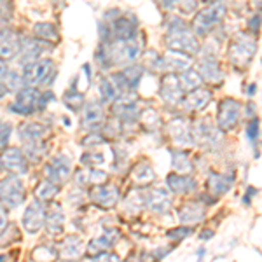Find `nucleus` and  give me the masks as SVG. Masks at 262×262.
<instances>
[{"instance_id": "f257e3e1", "label": "nucleus", "mask_w": 262, "mask_h": 262, "mask_svg": "<svg viewBox=\"0 0 262 262\" xmlns=\"http://www.w3.org/2000/svg\"><path fill=\"white\" fill-rule=\"evenodd\" d=\"M170 30L166 35V44L170 51H179V53L194 54L200 49V42H198L196 35L191 33L185 27V23L179 18H171Z\"/></svg>"}, {"instance_id": "f03ea898", "label": "nucleus", "mask_w": 262, "mask_h": 262, "mask_svg": "<svg viewBox=\"0 0 262 262\" xmlns=\"http://www.w3.org/2000/svg\"><path fill=\"white\" fill-rule=\"evenodd\" d=\"M224 16H226V4L224 2H212L210 6H206L194 18V35H206V33H210L213 30V27H217L224 19Z\"/></svg>"}, {"instance_id": "7ed1b4c3", "label": "nucleus", "mask_w": 262, "mask_h": 262, "mask_svg": "<svg viewBox=\"0 0 262 262\" xmlns=\"http://www.w3.org/2000/svg\"><path fill=\"white\" fill-rule=\"evenodd\" d=\"M255 53H257V44L248 35L236 37L229 46V60L232 65L239 67V69H245V67L250 65Z\"/></svg>"}, {"instance_id": "20e7f679", "label": "nucleus", "mask_w": 262, "mask_h": 262, "mask_svg": "<svg viewBox=\"0 0 262 262\" xmlns=\"http://www.w3.org/2000/svg\"><path fill=\"white\" fill-rule=\"evenodd\" d=\"M48 77L54 79V65L48 58H39V60L25 65L23 82L25 86H37V84H46Z\"/></svg>"}, {"instance_id": "39448f33", "label": "nucleus", "mask_w": 262, "mask_h": 262, "mask_svg": "<svg viewBox=\"0 0 262 262\" xmlns=\"http://www.w3.org/2000/svg\"><path fill=\"white\" fill-rule=\"evenodd\" d=\"M25 200L23 182L18 179V175H9L7 179L0 182V203L6 208H18Z\"/></svg>"}, {"instance_id": "423d86ee", "label": "nucleus", "mask_w": 262, "mask_h": 262, "mask_svg": "<svg viewBox=\"0 0 262 262\" xmlns=\"http://www.w3.org/2000/svg\"><path fill=\"white\" fill-rule=\"evenodd\" d=\"M40 95L37 90H33L30 86H25L23 90L16 93V101L11 103V111L21 116H30L35 108H40Z\"/></svg>"}, {"instance_id": "0eeeda50", "label": "nucleus", "mask_w": 262, "mask_h": 262, "mask_svg": "<svg viewBox=\"0 0 262 262\" xmlns=\"http://www.w3.org/2000/svg\"><path fill=\"white\" fill-rule=\"evenodd\" d=\"M239 114H242V105L234 98H226L219 105L217 112V124L222 131H231L238 126Z\"/></svg>"}, {"instance_id": "6e6552de", "label": "nucleus", "mask_w": 262, "mask_h": 262, "mask_svg": "<svg viewBox=\"0 0 262 262\" xmlns=\"http://www.w3.org/2000/svg\"><path fill=\"white\" fill-rule=\"evenodd\" d=\"M159 95L164 100V103L168 105H177L180 103V100L184 98V90H182L179 77L173 74L164 75L161 79V88H159Z\"/></svg>"}, {"instance_id": "1a4fd4ad", "label": "nucleus", "mask_w": 262, "mask_h": 262, "mask_svg": "<svg viewBox=\"0 0 262 262\" xmlns=\"http://www.w3.org/2000/svg\"><path fill=\"white\" fill-rule=\"evenodd\" d=\"M70 168L72 164L69 161L67 156H58L51 161L48 166H46L44 173L48 175V180H51L53 184H63V182L69 180L70 177Z\"/></svg>"}, {"instance_id": "9d476101", "label": "nucleus", "mask_w": 262, "mask_h": 262, "mask_svg": "<svg viewBox=\"0 0 262 262\" xmlns=\"http://www.w3.org/2000/svg\"><path fill=\"white\" fill-rule=\"evenodd\" d=\"M168 133H170L171 140L175 142L177 145H180V147L194 145V131L182 117H177V119H173L170 124H168Z\"/></svg>"}, {"instance_id": "9b49d317", "label": "nucleus", "mask_w": 262, "mask_h": 262, "mask_svg": "<svg viewBox=\"0 0 262 262\" xmlns=\"http://www.w3.org/2000/svg\"><path fill=\"white\" fill-rule=\"evenodd\" d=\"M0 163L2 166H6L7 170L14 171V173H27V158H25L23 150L18 147H7L2 150L0 154Z\"/></svg>"}, {"instance_id": "f8f14e48", "label": "nucleus", "mask_w": 262, "mask_h": 262, "mask_svg": "<svg viewBox=\"0 0 262 262\" xmlns=\"http://www.w3.org/2000/svg\"><path fill=\"white\" fill-rule=\"evenodd\" d=\"M46 219V208L42 205V201H33L23 215V226L28 232H37L42 229Z\"/></svg>"}, {"instance_id": "ddd939ff", "label": "nucleus", "mask_w": 262, "mask_h": 262, "mask_svg": "<svg viewBox=\"0 0 262 262\" xmlns=\"http://www.w3.org/2000/svg\"><path fill=\"white\" fill-rule=\"evenodd\" d=\"M145 205L152 212L164 213L171 206V192L166 187H156L145 192Z\"/></svg>"}, {"instance_id": "4468645a", "label": "nucleus", "mask_w": 262, "mask_h": 262, "mask_svg": "<svg viewBox=\"0 0 262 262\" xmlns=\"http://www.w3.org/2000/svg\"><path fill=\"white\" fill-rule=\"evenodd\" d=\"M111 35L112 40H128V39H135L137 35V28H138V21L131 16V18H117L112 21L111 27Z\"/></svg>"}, {"instance_id": "2eb2a0df", "label": "nucleus", "mask_w": 262, "mask_h": 262, "mask_svg": "<svg viewBox=\"0 0 262 262\" xmlns=\"http://www.w3.org/2000/svg\"><path fill=\"white\" fill-rule=\"evenodd\" d=\"M46 42L40 39H23L19 40V63L21 65H28V63L39 60V56L44 53Z\"/></svg>"}, {"instance_id": "dca6fc26", "label": "nucleus", "mask_w": 262, "mask_h": 262, "mask_svg": "<svg viewBox=\"0 0 262 262\" xmlns=\"http://www.w3.org/2000/svg\"><path fill=\"white\" fill-rule=\"evenodd\" d=\"M90 198L101 208H112L119 201V191L116 185H96L91 189Z\"/></svg>"}, {"instance_id": "f3484780", "label": "nucleus", "mask_w": 262, "mask_h": 262, "mask_svg": "<svg viewBox=\"0 0 262 262\" xmlns=\"http://www.w3.org/2000/svg\"><path fill=\"white\" fill-rule=\"evenodd\" d=\"M198 74L201 75L203 81L213 82V84H219L224 79L221 65H219V61L213 56H203L198 61Z\"/></svg>"}, {"instance_id": "a211bd4d", "label": "nucleus", "mask_w": 262, "mask_h": 262, "mask_svg": "<svg viewBox=\"0 0 262 262\" xmlns=\"http://www.w3.org/2000/svg\"><path fill=\"white\" fill-rule=\"evenodd\" d=\"M19 53V39L9 28H4L0 32V60L7 61L18 56Z\"/></svg>"}, {"instance_id": "6ab92c4d", "label": "nucleus", "mask_w": 262, "mask_h": 262, "mask_svg": "<svg viewBox=\"0 0 262 262\" xmlns=\"http://www.w3.org/2000/svg\"><path fill=\"white\" fill-rule=\"evenodd\" d=\"M212 100V91L203 90V88H196L192 91H187V95H184V98L180 100V103L184 105V108L187 111H201Z\"/></svg>"}, {"instance_id": "aec40b11", "label": "nucleus", "mask_w": 262, "mask_h": 262, "mask_svg": "<svg viewBox=\"0 0 262 262\" xmlns=\"http://www.w3.org/2000/svg\"><path fill=\"white\" fill-rule=\"evenodd\" d=\"M105 122V114H103V108L100 107L98 103L91 101V103L86 105L84 108V117H82V124L86 126L88 129L93 131H98Z\"/></svg>"}, {"instance_id": "412c9836", "label": "nucleus", "mask_w": 262, "mask_h": 262, "mask_svg": "<svg viewBox=\"0 0 262 262\" xmlns=\"http://www.w3.org/2000/svg\"><path fill=\"white\" fill-rule=\"evenodd\" d=\"M168 191L177 194H187L196 189V180L191 175H184V173H171L168 175Z\"/></svg>"}, {"instance_id": "4be33fe9", "label": "nucleus", "mask_w": 262, "mask_h": 262, "mask_svg": "<svg viewBox=\"0 0 262 262\" xmlns=\"http://www.w3.org/2000/svg\"><path fill=\"white\" fill-rule=\"evenodd\" d=\"M191 58L185 56V53H179V51H168L163 56V67L171 72H184L191 69Z\"/></svg>"}, {"instance_id": "5701e85b", "label": "nucleus", "mask_w": 262, "mask_h": 262, "mask_svg": "<svg viewBox=\"0 0 262 262\" xmlns=\"http://www.w3.org/2000/svg\"><path fill=\"white\" fill-rule=\"evenodd\" d=\"M203 217H205V206H203L200 201L187 203V205L182 206L179 212V219L184 224H196V222H200Z\"/></svg>"}, {"instance_id": "b1692460", "label": "nucleus", "mask_w": 262, "mask_h": 262, "mask_svg": "<svg viewBox=\"0 0 262 262\" xmlns=\"http://www.w3.org/2000/svg\"><path fill=\"white\" fill-rule=\"evenodd\" d=\"M46 227L51 232H61L63 231V224H65V215H63V210L60 208V205L53 203L49 206V210L46 212V219H44Z\"/></svg>"}, {"instance_id": "393cba45", "label": "nucleus", "mask_w": 262, "mask_h": 262, "mask_svg": "<svg viewBox=\"0 0 262 262\" xmlns=\"http://www.w3.org/2000/svg\"><path fill=\"white\" fill-rule=\"evenodd\" d=\"M117 236H119V232L117 231H105L103 236H100V238L93 239L90 243V247H88V252L91 253V255H98L101 252H107L108 248L112 247L114 243H116Z\"/></svg>"}, {"instance_id": "a878e982", "label": "nucleus", "mask_w": 262, "mask_h": 262, "mask_svg": "<svg viewBox=\"0 0 262 262\" xmlns=\"http://www.w3.org/2000/svg\"><path fill=\"white\" fill-rule=\"evenodd\" d=\"M46 133V128L39 122H25L19 126V137L25 143L27 142H39Z\"/></svg>"}, {"instance_id": "bb28decb", "label": "nucleus", "mask_w": 262, "mask_h": 262, "mask_svg": "<svg viewBox=\"0 0 262 262\" xmlns=\"http://www.w3.org/2000/svg\"><path fill=\"white\" fill-rule=\"evenodd\" d=\"M60 253H61L63 259H69V260L79 259L82 253V242L77 238V236H69V238L63 242Z\"/></svg>"}, {"instance_id": "cd10ccee", "label": "nucleus", "mask_w": 262, "mask_h": 262, "mask_svg": "<svg viewBox=\"0 0 262 262\" xmlns=\"http://www.w3.org/2000/svg\"><path fill=\"white\" fill-rule=\"evenodd\" d=\"M33 33H35L37 39L44 42H58V39H60V33H58L56 27L53 23H46V21L33 25Z\"/></svg>"}, {"instance_id": "c85d7f7f", "label": "nucleus", "mask_w": 262, "mask_h": 262, "mask_svg": "<svg viewBox=\"0 0 262 262\" xmlns=\"http://www.w3.org/2000/svg\"><path fill=\"white\" fill-rule=\"evenodd\" d=\"M177 77H179V82H180L184 93L196 90V88H200L203 82V79H201V75L198 74V70H192V69L180 72V75H177Z\"/></svg>"}, {"instance_id": "c756f323", "label": "nucleus", "mask_w": 262, "mask_h": 262, "mask_svg": "<svg viewBox=\"0 0 262 262\" xmlns=\"http://www.w3.org/2000/svg\"><path fill=\"white\" fill-rule=\"evenodd\" d=\"M231 185H232V177L227 179V175H219V173H213V175H210V179H208L210 192L217 194V196H221V194L229 191Z\"/></svg>"}, {"instance_id": "7c9ffc66", "label": "nucleus", "mask_w": 262, "mask_h": 262, "mask_svg": "<svg viewBox=\"0 0 262 262\" xmlns=\"http://www.w3.org/2000/svg\"><path fill=\"white\" fill-rule=\"evenodd\" d=\"M171 168L175 171H180V173H189L192 170V163L189 159V156L182 150H173L171 152Z\"/></svg>"}, {"instance_id": "2f4dec72", "label": "nucleus", "mask_w": 262, "mask_h": 262, "mask_svg": "<svg viewBox=\"0 0 262 262\" xmlns=\"http://www.w3.org/2000/svg\"><path fill=\"white\" fill-rule=\"evenodd\" d=\"M133 179L138 182V184H149L156 179V173L152 170V166L149 163H138L137 166L133 168Z\"/></svg>"}, {"instance_id": "473e14b6", "label": "nucleus", "mask_w": 262, "mask_h": 262, "mask_svg": "<svg viewBox=\"0 0 262 262\" xmlns=\"http://www.w3.org/2000/svg\"><path fill=\"white\" fill-rule=\"evenodd\" d=\"M105 179H107V173L100 170H88L77 173V180L84 185H98Z\"/></svg>"}, {"instance_id": "72a5a7b5", "label": "nucleus", "mask_w": 262, "mask_h": 262, "mask_svg": "<svg viewBox=\"0 0 262 262\" xmlns=\"http://www.w3.org/2000/svg\"><path fill=\"white\" fill-rule=\"evenodd\" d=\"M121 74H122V77H124L128 90L131 91V90H135V88L138 86V82H140V79H142L143 70H142L140 65H129L128 69H126L124 72H121Z\"/></svg>"}, {"instance_id": "f704fd0d", "label": "nucleus", "mask_w": 262, "mask_h": 262, "mask_svg": "<svg viewBox=\"0 0 262 262\" xmlns=\"http://www.w3.org/2000/svg\"><path fill=\"white\" fill-rule=\"evenodd\" d=\"M63 103L67 105V107L70 108V111H79V108L84 105V95L81 91H77L75 88H72L63 95Z\"/></svg>"}, {"instance_id": "c9c22d12", "label": "nucleus", "mask_w": 262, "mask_h": 262, "mask_svg": "<svg viewBox=\"0 0 262 262\" xmlns=\"http://www.w3.org/2000/svg\"><path fill=\"white\" fill-rule=\"evenodd\" d=\"M58 191H60V189H58L56 184H53L51 180H44V182H40V184H39L35 194H37V198H39L40 201H51L58 194Z\"/></svg>"}, {"instance_id": "e433bc0d", "label": "nucleus", "mask_w": 262, "mask_h": 262, "mask_svg": "<svg viewBox=\"0 0 262 262\" xmlns=\"http://www.w3.org/2000/svg\"><path fill=\"white\" fill-rule=\"evenodd\" d=\"M100 95H101V98L107 100V101H116L121 96V93L116 86H114V82L111 79L103 77L100 81Z\"/></svg>"}, {"instance_id": "4c0bfd02", "label": "nucleus", "mask_w": 262, "mask_h": 262, "mask_svg": "<svg viewBox=\"0 0 262 262\" xmlns=\"http://www.w3.org/2000/svg\"><path fill=\"white\" fill-rule=\"evenodd\" d=\"M32 257L37 262H53L58 257V253L53 247H49V245H39V247L32 252Z\"/></svg>"}, {"instance_id": "58836bf2", "label": "nucleus", "mask_w": 262, "mask_h": 262, "mask_svg": "<svg viewBox=\"0 0 262 262\" xmlns=\"http://www.w3.org/2000/svg\"><path fill=\"white\" fill-rule=\"evenodd\" d=\"M6 86H7V90H11V91H16L18 93L19 90H23L25 88V82H23V77H19L16 72H7L6 74Z\"/></svg>"}, {"instance_id": "ea45409f", "label": "nucleus", "mask_w": 262, "mask_h": 262, "mask_svg": "<svg viewBox=\"0 0 262 262\" xmlns=\"http://www.w3.org/2000/svg\"><path fill=\"white\" fill-rule=\"evenodd\" d=\"M82 163L88 166H100V164H103V154L101 152H88L82 156Z\"/></svg>"}, {"instance_id": "a19ab883", "label": "nucleus", "mask_w": 262, "mask_h": 262, "mask_svg": "<svg viewBox=\"0 0 262 262\" xmlns=\"http://www.w3.org/2000/svg\"><path fill=\"white\" fill-rule=\"evenodd\" d=\"M191 232L192 229H189V227H177V229L168 231V238L173 239V242H180V239H184L185 236H189Z\"/></svg>"}, {"instance_id": "79ce46f5", "label": "nucleus", "mask_w": 262, "mask_h": 262, "mask_svg": "<svg viewBox=\"0 0 262 262\" xmlns=\"http://www.w3.org/2000/svg\"><path fill=\"white\" fill-rule=\"evenodd\" d=\"M248 138L252 142H255L259 138V117H252V121L248 122V131H247Z\"/></svg>"}, {"instance_id": "37998d69", "label": "nucleus", "mask_w": 262, "mask_h": 262, "mask_svg": "<svg viewBox=\"0 0 262 262\" xmlns=\"http://www.w3.org/2000/svg\"><path fill=\"white\" fill-rule=\"evenodd\" d=\"M11 124H0V149H2L4 145H7V142H9L11 138Z\"/></svg>"}, {"instance_id": "c03bdc74", "label": "nucleus", "mask_w": 262, "mask_h": 262, "mask_svg": "<svg viewBox=\"0 0 262 262\" xmlns=\"http://www.w3.org/2000/svg\"><path fill=\"white\" fill-rule=\"evenodd\" d=\"M93 262H121V259L116 255V253L101 252V253H98V255L95 257V260H93Z\"/></svg>"}, {"instance_id": "a18cd8bd", "label": "nucleus", "mask_w": 262, "mask_h": 262, "mask_svg": "<svg viewBox=\"0 0 262 262\" xmlns=\"http://www.w3.org/2000/svg\"><path fill=\"white\" fill-rule=\"evenodd\" d=\"M248 28H250V32L252 33H259V28H260V14H255L252 18V21H250V25H248Z\"/></svg>"}, {"instance_id": "49530a36", "label": "nucleus", "mask_w": 262, "mask_h": 262, "mask_svg": "<svg viewBox=\"0 0 262 262\" xmlns=\"http://www.w3.org/2000/svg\"><path fill=\"white\" fill-rule=\"evenodd\" d=\"M0 12H2V18L11 14V0H0Z\"/></svg>"}, {"instance_id": "de8ad7c7", "label": "nucleus", "mask_w": 262, "mask_h": 262, "mask_svg": "<svg viewBox=\"0 0 262 262\" xmlns=\"http://www.w3.org/2000/svg\"><path fill=\"white\" fill-rule=\"evenodd\" d=\"M6 226H7V215H6V210L0 208V232L6 229Z\"/></svg>"}, {"instance_id": "09e8293b", "label": "nucleus", "mask_w": 262, "mask_h": 262, "mask_svg": "<svg viewBox=\"0 0 262 262\" xmlns=\"http://www.w3.org/2000/svg\"><path fill=\"white\" fill-rule=\"evenodd\" d=\"M253 194H257V189L248 187V191H247V194H245V198H243V203H245V205H250V200H252Z\"/></svg>"}, {"instance_id": "8fccbe9b", "label": "nucleus", "mask_w": 262, "mask_h": 262, "mask_svg": "<svg viewBox=\"0 0 262 262\" xmlns=\"http://www.w3.org/2000/svg\"><path fill=\"white\" fill-rule=\"evenodd\" d=\"M7 72H9V70H7L6 61H4V60H0V79H4V77H6V74H7Z\"/></svg>"}, {"instance_id": "3c124183", "label": "nucleus", "mask_w": 262, "mask_h": 262, "mask_svg": "<svg viewBox=\"0 0 262 262\" xmlns=\"http://www.w3.org/2000/svg\"><path fill=\"white\" fill-rule=\"evenodd\" d=\"M7 93H9V90H7V86H6V84H4L2 81H0V100H2L4 96L7 95Z\"/></svg>"}, {"instance_id": "603ef678", "label": "nucleus", "mask_w": 262, "mask_h": 262, "mask_svg": "<svg viewBox=\"0 0 262 262\" xmlns=\"http://www.w3.org/2000/svg\"><path fill=\"white\" fill-rule=\"evenodd\" d=\"M212 236H213V231L208 229V231H203L201 234H200V238L201 239H208V238H212Z\"/></svg>"}, {"instance_id": "864d4df0", "label": "nucleus", "mask_w": 262, "mask_h": 262, "mask_svg": "<svg viewBox=\"0 0 262 262\" xmlns=\"http://www.w3.org/2000/svg\"><path fill=\"white\" fill-rule=\"evenodd\" d=\"M253 108H255V103H248V107H247L248 117H255V116H253Z\"/></svg>"}, {"instance_id": "5fc2aeb1", "label": "nucleus", "mask_w": 262, "mask_h": 262, "mask_svg": "<svg viewBox=\"0 0 262 262\" xmlns=\"http://www.w3.org/2000/svg\"><path fill=\"white\" fill-rule=\"evenodd\" d=\"M161 2H163V6H164V7H171L173 4L179 2V0H161Z\"/></svg>"}, {"instance_id": "6e6d98bb", "label": "nucleus", "mask_w": 262, "mask_h": 262, "mask_svg": "<svg viewBox=\"0 0 262 262\" xmlns=\"http://www.w3.org/2000/svg\"><path fill=\"white\" fill-rule=\"evenodd\" d=\"M248 95H255L257 93V84H250V88H248Z\"/></svg>"}, {"instance_id": "4d7b16f0", "label": "nucleus", "mask_w": 262, "mask_h": 262, "mask_svg": "<svg viewBox=\"0 0 262 262\" xmlns=\"http://www.w3.org/2000/svg\"><path fill=\"white\" fill-rule=\"evenodd\" d=\"M203 2H210V4H212V2H217V0H203Z\"/></svg>"}]
</instances>
